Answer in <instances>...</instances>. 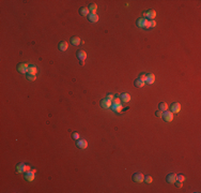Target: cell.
<instances>
[{
	"mask_svg": "<svg viewBox=\"0 0 201 193\" xmlns=\"http://www.w3.org/2000/svg\"><path fill=\"white\" fill-rule=\"evenodd\" d=\"M156 16V12L154 11V10H149V11H146L145 13H144V17L146 18L149 21H152V19H154Z\"/></svg>",
	"mask_w": 201,
	"mask_h": 193,
	"instance_id": "6da1fadb",
	"label": "cell"
},
{
	"mask_svg": "<svg viewBox=\"0 0 201 193\" xmlns=\"http://www.w3.org/2000/svg\"><path fill=\"white\" fill-rule=\"evenodd\" d=\"M71 43H72L73 45H75V46H78V45H80L81 40L78 38V37H72V39H71Z\"/></svg>",
	"mask_w": 201,
	"mask_h": 193,
	"instance_id": "2e32d148",
	"label": "cell"
},
{
	"mask_svg": "<svg viewBox=\"0 0 201 193\" xmlns=\"http://www.w3.org/2000/svg\"><path fill=\"white\" fill-rule=\"evenodd\" d=\"M25 178H26V180H28V181H32L33 179H34V172L29 171V172L25 173Z\"/></svg>",
	"mask_w": 201,
	"mask_h": 193,
	"instance_id": "8fae6325",
	"label": "cell"
},
{
	"mask_svg": "<svg viewBox=\"0 0 201 193\" xmlns=\"http://www.w3.org/2000/svg\"><path fill=\"white\" fill-rule=\"evenodd\" d=\"M174 184H175L176 187H179V188H182V186H183V182L182 181H179V180H176Z\"/></svg>",
	"mask_w": 201,
	"mask_h": 193,
	"instance_id": "f1b7e54d",
	"label": "cell"
},
{
	"mask_svg": "<svg viewBox=\"0 0 201 193\" xmlns=\"http://www.w3.org/2000/svg\"><path fill=\"white\" fill-rule=\"evenodd\" d=\"M159 110H161L162 112H166V111H168V104L165 103V102H162V103H159Z\"/></svg>",
	"mask_w": 201,
	"mask_h": 193,
	"instance_id": "7402d4cb",
	"label": "cell"
},
{
	"mask_svg": "<svg viewBox=\"0 0 201 193\" xmlns=\"http://www.w3.org/2000/svg\"><path fill=\"white\" fill-rule=\"evenodd\" d=\"M133 180L135 182H138V184H141V182H144V174H141V173H136L133 176Z\"/></svg>",
	"mask_w": 201,
	"mask_h": 193,
	"instance_id": "5b68a950",
	"label": "cell"
},
{
	"mask_svg": "<svg viewBox=\"0 0 201 193\" xmlns=\"http://www.w3.org/2000/svg\"><path fill=\"white\" fill-rule=\"evenodd\" d=\"M145 82L150 84V85H152L153 83L155 82V75L154 74H152V73H150V74H146V78H145Z\"/></svg>",
	"mask_w": 201,
	"mask_h": 193,
	"instance_id": "7c38bea8",
	"label": "cell"
},
{
	"mask_svg": "<svg viewBox=\"0 0 201 193\" xmlns=\"http://www.w3.org/2000/svg\"><path fill=\"white\" fill-rule=\"evenodd\" d=\"M28 69H29V66L25 62H22L17 66V71L19 73H28Z\"/></svg>",
	"mask_w": 201,
	"mask_h": 193,
	"instance_id": "3957f363",
	"label": "cell"
},
{
	"mask_svg": "<svg viewBox=\"0 0 201 193\" xmlns=\"http://www.w3.org/2000/svg\"><path fill=\"white\" fill-rule=\"evenodd\" d=\"M148 19L146 18H139L138 21H137V26L138 27H140V28H145V26H146V24H148Z\"/></svg>",
	"mask_w": 201,
	"mask_h": 193,
	"instance_id": "30bf717a",
	"label": "cell"
},
{
	"mask_svg": "<svg viewBox=\"0 0 201 193\" xmlns=\"http://www.w3.org/2000/svg\"><path fill=\"white\" fill-rule=\"evenodd\" d=\"M145 78H146V75H145V74L142 73V74H140V75H139V79L142 80V82H145Z\"/></svg>",
	"mask_w": 201,
	"mask_h": 193,
	"instance_id": "83f0119b",
	"label": "cell"
},
{
	"mask_svg": "<svg viewBox=\"0 0 201 193\" xmlns=\"http://www.w3.org/2000/svg\"><path fill=\"white\" fill-rule=\"evenodd\" d=\"M107 99H108V100H110V101H111V100H114V99H115L114 94H108V96H107Z\"/></svg>",
	"mask_w": 201,
	"mask_h": 193,
	"instance_id": "d6a6232c",
	"label": "cell"
},
{
	"mask_svg": "<svg viewBox=\"0 0 201 193\" xmlns=\"http://www.w3.org/2000/svg\"><path fill=\"white\" fill-rule=\"evenodd\" d=\"M89 21L91 23H96L98 21V15L95 13V14H90L89 15Z\"/></svg>",
	"mask_w": 201,
	"mask_h": 193,
	"instance_id": "44dd1931",
	"label": "cell"
},
{
	"mask_svg": "<svg viewBox=\"0 0 201 193\" xmlns=\"http://www.w3.org/2000/svg\"><path fill=\"white\" fill-rule=\"evenodd\" d=\"M176 181V175L171 173V174H169L167 176V182H169V184H174Z\"/></svg>",
	"mask_w": 201,
	"mask_h": 193,
	"instance_id": "4fadbf2b",
	"label": "cell"
},
{
	"mask_svg": "<svg viewBox=\"0 0 201 193\" xmlns=\"http://www.w3.org/2000/svg\"><path fill=\"white\" fill-rule=\"evenodd\" d=\"M111 110L114 112H117V113H120V112L123 110V105H121V104H112Z\"/></svg>",
	"mask_w": 201,
	"mask_h": 193,
	"instance_id": "5bb4252c",
	"label": "cell"
},
{
	"mask_svg": "<svg viewBox=\"0 0 201 193\" xmlns=\"http://www.w3.org/2000/svg\"><path fill=\"white\" fill-rule=\"evenodd\" d=\"M163 119H164L166 122H170V121L173 120V113H171V112H168L166 111L163 113Z\"/></svg>",
	"mask_w": 201,
	"mask_h": 193,
	"instance_id": "7a4b0ae2",
	"label": "cell"
},
{
	"mask_svg": "<svg viewBox=\"0 0 201 193\" xmlns=\"http://www.w3.org/2000/svg\"><path fill=\"white\" fill-rule=\"evenodd\" d=\"M72 137L74 138V140L78 141V140H79V137H80V135H79V133H77V132H74V133L72 134Z\"/></svg>",
	"mask_w": 201,
	"mask_h": 193,
	"instance_id": "484cf974",
	"label": "cell"
},
{
	"mask_svg": "<svg viewBox=\"0 0 201 193\" xmlns=\"http://www.w3.org/2000/svg\"><path fill=\"white\" fill-rule=\"evenodd\" d=\"M111 105H112L111 101L108 100V99H104V100L101 101V106L104 107V108H109V107H111Z\"/></svg>",
	"mask_w": 201,
	"mask_h": 193,
	"instance_id": "9c48e42d",
	"label": "cell"
},
{
	"mask_svg": "<svg viewBox=\"0 0 201 193\" xmlns=\"http://www.w3.org/2000/svg\"><path fill=\"white\" fill-rule=\"evenodd\" d=\"M163 113H164V112H162L161 110H159V111L156 112L155 115H156V116H157V117H162V116H163Z\"/></svg>",
	"mask_w": 201,
	"mask_h": 193,
	"instance_id": "4dcf8cb0",
	"label": "cell"
},
{
	"mask_svg": "<svg viewBox=\"0 0 201 193\" xmlns=\"http://www.w3.org/2000/svg\"><path fill=\"white\" fill-rule=\"evenodd\" d=\"M67 47H69V44H67V42H65V41H62V42L59 43V49L61 52H65L67 49Z\"/></svg>",
	"mask_w": 201,
	"mask_h": 193,
	"instance_id": "9a60e30c",
	"label": "cell"
},
{
	"mask_svg": "<svg viewBox=\"0 0 201 193\" xmlns=\"http://www.w3.org/2000/svg\"><path fill=\"white\" fill-rule=\"evenodd\" d=\"M27 78H28L29 80H31V82H33V80L36 79V76L32 75V74H27Z\"/></svg>",
	"mask_w": 201,
	"mask_h": 193,
	"instance_id": "d4e9b609",
	"label": "cell"
},
{
	"mask_svg": "<svg viewBox=\"0 0 201 193\" xmlns=\"http://www.w3.org/2000/svg\"><path fill=\"white\" fill-rule=\"evenodd\" d=\"M36 73H37V68L35 66H29L28 73H27V74H32V75H35Z\"/></svg>",
	"mask_w": 201,
	"mask_h": 193,
	"instance_id": "e0dca14e",
	"label": "cell"
},
{
	"mask_svg": "<svg viewBox=\"0 0 201 193\" xmlns=\"http://www.w3.org/2000/svg\"><path fill=\"white\" fill-rule=\"evenodd\" d=\"M88 9H89V11L91 12V14H95V12H96V10H97V5L95 4V3H92V4H90L88 6Z\"/></svg>",
	"mask_w": 201,
	"mask_h": 193,
	"instance_id": "ffe728a7",
	"label": "cell"
},
{
	"mask_svg": "<svg viewBox=\"0 0 201 193\" xmlns=\"http://www.w3.org/2000/svg\"><path fill=\"white\" fill-rule=\"evenodd\" d=\"M181 111V104L180 103H172L171 105H170V112L171 113H179V112Z\"/></svg>",
	"mask_w": 201,
	"mask_h": 193,
	"instance_id": "8992f818",
	"label": "cell"
},
{
	"mask_svg": "<svg viewBox=\"0 0 201 193\" xmlns=\"http://www.w3.org/2000/svg\"><path fill=\"white\" fill-rule=\"evenodd\" d=\"M16 170H17V172H19V173H24V174H25V173L30 171V166L29 165L24 164V163H19L17 165V167H16Z\"/></svg>",
	"mask_w": 201,
	"mask_h": 193,
	"instance_id": "277c9868",
	"label": "cell"
},
{
	"mask_svg": "<svg viewBox=\"0 0 201 193\" xmlns=\"http://www.w3.org/2000/svg\"><path fill=\"white\" fill-rule=\"evenodd\" d=\"M80 64L81 66H85V61H80Z\"/></svg>",
	"mask_w": 201,
	"mask_h": 193,
	"instance_id": "836d02e7",
	"label": "cell"
},
{
	"mask_svg": "<svg viewBox=\"0 0 201 193\" xmlns=\"http://www.w3.org/2000/svg\"><path fill=\"white\" fill-rule=\"evenodd\" d=\"M79 12H80V14L83 15V16H87V15H89V13H90L89 9H88L87 6H84V8H80Z\"/></svg>",
	"mask_w": 201,
	"mask_h": 193,
	"instance_id": "d6986e66",
	"label": "cell"
},
{
	"mask_svg": "<svg viewBox=\"0 0 201 193\" xmlns=\"http://www.w3.org/2000/svg\"><path fill=\"white\" fill-rule=\"evenodd\" d=\"M76 144H77V147L80 148V149H86L88 147V142L86 140H78Z\"/></svg>",
	"mask_w": 201,
	"mask_h": 193,
	"instance_id": "52a82bcc",
	"label": "cell"
},
{
	"mask_svg": "<svg viewBox=\"0 0 201 193\" xmlns=\"http://www.w3.org/2000/svg\"><path fill=\"white\" fill-rule=\"evenodd\" d=\"M121 100L123 101V102H129L131 101V96H129V93H122L121 94Z\"/></svg>",
	"mask_w": 201,
	"mask_h": 193,
	"instance_id": "ac0fdd59",
	"label": "cell"
},
{
	"mask_svg": "<svg viewBox=\"0 0 201 193\" xmlns=\"http://www.w3.org/2000/svg\"><path fill=\"white\" fill-rule=\"evenodd\" d=\"M150 26H151V28H153V27H155V26H156V22L154 21V19L150 21Z\"/></svg>",
	"mask_w": 201,
	"mask_h": 193,
	"instance_id": "f546056e",
	"label": "cell"
},
{
	"mask_svg": "<svg viewBox=\"0 0 201 193\" xmlns=\"http://www.w3.org/2000/svg\"><path fill=\"white\" fill-rule=\"evenodd\" d=\"M135 86H137L138 88H141V87L144 86V82H142V80H140L138 78V79L135 80Z\"/></svg>",
	"mask_w": 201,
	"mask_h": 193,
	"instance_id": "603a6c76",
	"label": "cell"
},
{
	"mask_svg": "<svg viewBox=\"0 0 201 193\" xmlns=\"http://www.w3.org/2000/svg\"><path fill=\"white\" fill-rule=\"evenodd\" d=\"M176 180H179V181H184V180H185V177H184V176L183 175H178V176H176Z\"/></svg>",
	"mask_w": 201,
	"mask_h": 193,
	"instance_id": "4316f807",
	"label": "cell"
},
{
	"mask_svg": "<svg viewBox=\"0 0 201 193\" xmlns=\"http://www.w3.org/2000/svg\"><path fill=\"white\" fill-rule=\"evenodd\" d=\"M112 101H114V104H120V99L119 98H115Z\"/></svg>",
	"mask_w": 201,
	"mask_h": 193,
	"instance_id": "1f68e13d",
	"label": "cell"
},
{
	"mask_svg": "<svg viewBox=\"0 0 201 193\" xmlns=\"http://www.w3.org/2000/svg\"><path fill=\"white\" fill-rule=\"evenodd\" d=\"M77 57L79 58L80 61H85V60H86V58H87V53L85 52L84 49H79V50L77 52Z\"/></svg>",
	"mask_w": 201,
	"mask_h": 193,
	"instance_id": "ba28073f",
	"label": "cell"
},
{
	"mask_svg": "<svg viewBox=\"0 0 201 193\" xmlns=\"http://www.w3.org/2000/svg\"><path fill=\"white\" fill-rule=\"evenodd\" d=\"M152 181H153V178L151 176H145L144 177V182H146V184H151Z\"/></svg>",
	"mask_w": 201,
	"mask_h": 193,
	"instance_id": "cb8c5ba5",
	"label": "cell"
}]
</instances>
